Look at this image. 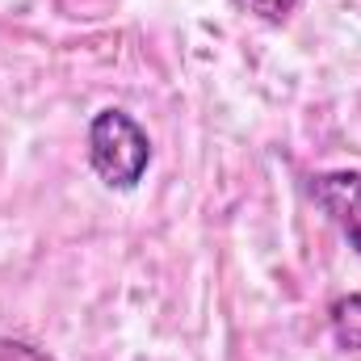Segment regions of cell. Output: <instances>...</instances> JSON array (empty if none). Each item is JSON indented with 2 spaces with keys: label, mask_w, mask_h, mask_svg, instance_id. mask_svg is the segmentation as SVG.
<instances>
[{
  "label": "cell",
  "mask_w": 361,
  "mask_h": 361,
  "mask_svg": "<svg viewBox=\"0 0 361 361\" xmlns=\"http://www.w3.org/2000/svg\"><path fill=\"white\" fill-rule=\"evenodd\" d=\"M89 164L105 189L126 193L152 169V139L126 109L109 105L89 122Z\"/></svg>",
  "instance_id": "6da1fadb"
},
{
  "label": "cell",
  "mask_w": 361,
  "mask_h": 361,
  "mask_svg": "<svg viewBox=\"0 0 361 361\" xmlns=\"http://www.w3.org/2000/svg\"><path fill=\"white\" fill-rule=\"evenodd\" d=\"M307 193L332 219V227L349 240V248L361 257V173H353V169L315 173L307 180Z\"/></svg>",
  "instance_id": "7a4b0ae2"
},
{
  "label": "cell",
  "mask_w": 361,
  "mask_h": 361,
  "mask_svg": "<svg viewBox=\"0 0 361 361\" xmlns=\"http://www.w3.org/2000/svg\"><path fill=\"white\" fill-rule=\"evenodd\" d=\"M328 324H332V341L345 353H361V294H341L328 307Z\"/></svg>",
  "instance_id": "3957f363"
},
{
  "label": "cell",
  "mask_w": 361,
  "mask_h": 361,
  "mask_svg": "<svg viewBox=\"0 0 361 361\" xmlns=\"http://www.w3.org/2000/svg\"><path fill=\"white\" fill-rule=\"evenodd\" d=\"M235 8H244L248 17L265 21V25H286L298 8V0H235Z\"/></svg>",
  "instance_id": "277c9868"
}]
</instances>
